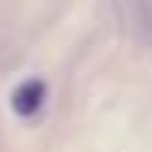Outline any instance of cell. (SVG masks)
<instances>
[{
	"instance_id": "cell-1",
	"label": "cell",
	"mask_w": 152,
	"mask_h": 152,
	"mask_svg": "<svg viewBox=\"0 0 152 152\" xmlns=\"http://www.w3.org/2000/svg\"><path fill=\"white\" fill-rule=\"evenodd\" d=\"M42 104H45V81H39V78L23 81V84L13 91V113H16V117H32V113H39Z\"/></svg>"
}]
</instances>
